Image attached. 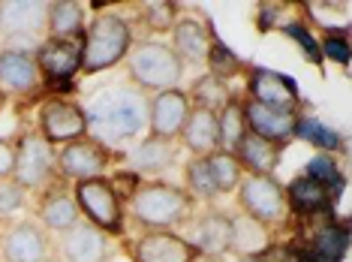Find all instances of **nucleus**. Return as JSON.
<instances>
[{"instance_id": "nucleus-1", "label": "nucleus", "mask_w": 352, "mask_h": 262, "mask_svg": "<svg viewBox=\"0 0 352 262\" xmlns=\"http://www.w3.org/2000/svg\"><path fill=\"white\" fill-rule=\"evenodd\" d=\"M85 118L109 139L124 142L148 127V100L139 87H106L91 100V112H85Z\"/></svg>"}, {"instance_id": "nucleus-2", "label": "nucleus", "mask_w": 352, "mask_h": 262, "mask_svg": "<svg viewBox=\"0 0 352 262\" xmlns=\"http://www.w3.org/2000/svg\"><path fill=\"white\" fill-rule=\"evenodd\" d=\"M133 217L145 223L151 232H169L172 226L184 223L193 208V196L184 187L166 184V181H148L139 184L130 196Z\"/></svg>"}, {"instance_id": "nucleus-3", "label": "nucleus", "mask_w": 352, "mask_h": 262, "mask_svg": "<svg viewBox=\"0 0 352 262\" xmlns=\"http://www.w3.org/2000/svg\"><path fill=\"white\" fill-rule=\"evenodd\" d=\"M133 49V30L115 12H100L82 34V69L87 76L121 63Z\"/></svg>"}, {"instance_id": "nucleus-4", "label": "nucleus", "mask_w": 352, "mask_h": 262, "mask_svg": "<svg viewBox=\"0 0 352 262\" xmlns=\"http://www.w3.org/2000/svg\"><path fill=\"white\" fill-rule=\"evenodd\" d=\"M126 69H130L133 85L139 91H151V94L172 91V87H178L184 76V63L172 52V45L154 43V39L133 45L130 54H126Z\"/></svg>"}, {"instance_id": "nucleus-5", "label": "nucleus", "mask_w": 352, "mask_h": 262, "mask_svg": "<svg viewBox=\"0 0 352 262\" xmlns=\"http://www.w3.org/2000/svg\"><path fill=\"white\" fill-rule=\"evenodd\" d=\"M73 196H76L78 214H82L87 223L102 229L106 235H121L124 232V202L106 178L76 181Z\"/></svg>"}, {"instance_id": "nucleus-6", "label": "nucleus", "mask_w": 352, "mask_h": 262, "mask_svg": "<svg viewBox=\"0 0 352 262\" xmlns=\"http://www.w3.org/2000/svg\"><path fill=\"white\" fill-rule=\"evenodd\" d=\"M238 205L244 217L256 220L259 226H277L289 211L286 190L271 175H244L238 184Z\"/></svg>"}, {"instance_id": "nucleus-7", "label": "nucleus", "mask_w": 352, "mask_h": 262, "mask_svg": "<svg viewBox=\"0 0 352 262\" xmlns=\"http://www.w3.org/2000/svg\"><path fill=\"white\" fill-rule=\"evenodd\" d=\"M85 133H87V118L78 102L63 97L43 102V109H39V136L49 145H69V142L82 139Z\"/></svg>"}, {"instance_id": "nucleus-8", "label": "nucleus", "mask_w": 352, "mask_h": 262, "mask_svg": "<svg viewBox=\"0 0 352 262\" xmlns=\"http://www.w3.org/2000/svg\"><path fill=\"white\" fill-rule=\"evenodd\" d=\"M54 166V151L39 133H28L21 136L19 148H15V166H12V181L19 187H43L52 175Z\"/></svg>"}, {"instance_id": "nucleus-9", "label": "nucleus", "mask_w": 352, "mask_h": 262, "mask_svg": "<svg viewBox=\"0 0 352 262\" xmlns=\"http://www.w3.org/2000/svg\"><path fill=\"white\" fill-rule=\"evenodd\" d=\"M111 163V151L102 145L100 139H76L69 145L60 148L58 154V166L67 178L73 181H87V178H102V172Z\"/></svg>"}, {"instance_id": "nucleus-10", "label": "nucleus", "mask_w": 352, "mask_h": 262, "mask_svg": "<svg viewBox=\"0 0 352 262\" xmlns=\"http://www.w3.org/2000/svg\"><path fill=\"white\" fill-rule=\"evenodd\" d=\"M36 69H43V76L52 85L73 82V76L82 69V36L69 39H45L34 54Z\"/></svg>"}, {"instance_id": "nucleus-11", "label": "nucleus", "mask_w": 352, "mask_h": 262, "mask_svg": "<svg viewBox=\"0 0 352 262\" xmlns=\"http://www.w3.org/2000/svg\"><path fill=\"white\" fill-rule=\"evenodd\" d=\"M247 91H250L253 102H262V106L271 109H286V112H295V106L301 100L298 85H295L292 76L274 73V69L265 67H253L247 73Z\"/></svg>"}, {"instance_id": "nucleus-12", "label": "nucleus", "mask_w": 352, "mask_h": 262, "mask_svg": "<svg viewBox=\"0 0 352 262\" xmlns=\"http://www.w3.org/2000/svg\"><path fill=\"white\" fill-rule=\"evenodd\" d=\"M60 253L67 262H109L115 256L111 235H106L87 220H78L76 226L60 232Z\"/></svg>"}, {"instance_id": "nucleus-13", "label": "nucleus", "mask_w": 352, "mask_h": 262, "mask_svg": "<svg viewBox=\"0 0 352 262\" xmlns=\"http://www.w3.org/2000/svg\"><path fill=\"white\" fill-rule=\"evenodd\" d=\"M244 109V121H247V130L253 136L265 139V142H274V145H289L295 139V130H298V112H286V109H271V106H262V102H247Z\"/></svg>"}, {"instance_id": "nucleus-14", "label": "nucleus", "mask_w": 352, "mask_h": 262, "mask_svg": "<svg viewBox=\"0 0 352 262\" xmlns=\"http://www.w3.org/2000/svg\"><path fill=\"white\" fill-rule=\"evenodd\" d=\"M190 115V97L181 91V87H172V91H160L148 100V127L151 136L157 139H172L181 133L184 121Z\"/></svg>"}, {"instance_id": "nucleus-15", "label": "nucleus", "mask_w": 352, "mask_h": 262, "mask_svg": "<svg viewBox=\"0 0 352 262\" xmlns=\"http://www.w3.org/2000/svg\"><path fill=\"white\" fill-rule=\"evenodd\" d=\"M3 262H52V241L36 223H15L0 238Z\"/></svg>"}, {"instance_id": "nucleus-16", "label": "nucleus", "mask_w": 352, "mask_h": 262, "mask_svg": "<svg viewBox=\"0 0 352 262\" xmlns=\"http://www.w3.org/2000/svg\"><path fill=\"white\" fill-rule=\"evenodd\" d=\"M133 262H196L199 250L175 232H148L133 244Z\"/></svg>"}, {"instance_id": "nucleus-17", "label": "nucleus", "mask_w": 352, "mask_h": 262, "mask_svg": "<svg viewBox=\"0 0 352 262\" xmlns=\"http://www.w3.org/2000/svg\"><path fill=\"white\" fill-rule=\"evenodd\" d=\"M181 142L187 145L193 154L208 157V154H217L220 151V124L214 112H205V109L190 106V115L181 127Z\"/></svg>"}, {"instance_id": "nucleus-18", "label": "nucleus", "mask_w": 352, "mask_h": 262, "mask_svg": "<svg viewBox=\"0 0 352 262\" xmlns=\"http://www.w3.org/2000/svg\"><path fill=\"white\" fill-rule=\"evenodd\" d=\"M190 244L199 253H208V256H223L232 248V217L223 211H205L202 217L196 220L193 238H187Z\"/></svg>"}, {"instance_id": "nucleus-19", "label": "nucleus", "mask_w": 352, "mask_h": 262, "mask_svg": "<svg viewBox=\"0 0 352 262\" xmlns=\"http://www.w3.org/2000/svg\"><path fill=\"white\" fill-rule=\"evenodd\" d=\"M208 43H211V28H205L199 19H178L172 28V52L181 63H205Z\"/></svg>"}, {"instance_id": "nucleus-20", "label": "nucleus", "mask_w": 352, "mask_h": 262, "mask_svg": "<svg viewBox=\"0 0 352 262\" xmlns=\"http://www.w3.org/2000/svg\"><path fill=\"white\" fill-rule=\"evenodd\" d=\"M338 193L340 190L325 187L322 181L310 178V175H298V178L286 187V202H289L295 211H301V214H319V211L334 208Z\"/></svg>"}, {"instance_id": "nucleus-21", "label": "nucleus", "mask_w": 352, "mask_h": 262, "mask_svg": "<svg viewBox=\"0 0 352 262\" xmlns=\"http://www.w3.org/2000/svg\"><path fill=\"white\" fill-rule=\"evenodd\" d=\"M0 85L15 94H30L39 85V69L34 54L21 49H6L0 52Z\"/></svg>"}, {"instance_id": "nucleus-22", "label": "nucleus", "mask_w": 352, "mask_h": 262, "mask_svg": "<svg viewBox=\"0 0 352 262\" xmlns=\"http://www.w3.org/2000/svg\"><path fill=\"white\" fill-rule=\"evenodd\" d=\"M232 157H235L238 166L247 169L250 175H271L280 163V145L253 136V133L247 130V136L238 142V148L232 151Z\"/></svg>"}, {"instance_id": "nucleus-23", "label": "nucleus", "mask_w": 352, "mask_h": 262, "mask_svg": "<svg viewBox=\"0 0 352 262\" xmlns=\"http://www.w3.org/2000/svg\"><path fill=\"white\" fill-rule=\"evenodd\" d=\"M49 39H69L85 34V6L76 0H54L45 12Z\"/></svg>"}, {"instance_id": "nucleus-24", "label": "nucleus", "mask_w": 352, "mask_h": 262, "mask_svg": "<svg viewBox=\"0 0 352 262\" xmlns=\"http://www.w3.org/2000/svg\"><path fill=\"white\" fill-rule=\"evenodd\" d=\"M178 160V148L172 139H157L148 136L139 148L133 151V169L135 172H148V175H160Z\"/></svg>"}, {"instance_id": "nucleus-25", "label": "nucleus", "mask_w": 352, "mask_h": 262, "mask_svg": "<svg viewBox=\"0 0 352 262\" xmlns=\"http://www.w3.org/2000/svg\"><path fill=\"white\" fill-rule=\"evenodd\" d=\"M349 248L346 226H325L314 235V241L301 250V262H343Z\"/></svg>"}, {"instance_id": "nucleus-26", "label": "nucleus", "mask_w": 352, "mask_h": 262, "mask_svg": "<svg viewBox=\"0 0 352 262\" xmlns=\"http://www.w3.org/2000/svg\"><path fill=\"white\" fill-rule=\"evenodd\" d=\"M39 217L43 223L52 229V232H67L69 226L78 223V205H76V196L67 193V190H52L49 196L39 205Z\"/></svg>"}, {"instance_id": "nucleus-27", "label": "nucleus", "mask_w": 352, "mask_h": 262, "mask_svg": "<svg viewBox=\"0 0 352 262\" xmlns=\"http://www.w3.org/2000/svg\"><path fill=\"white\" fill-rule=\"evenodd\" d=\"M187 97H190V106L205 109V112H214V115H220L223 109L235 100V97H232V91H229V85H226V78H220L214 73H208V76L199 78Z\"/></svg>"}, {"instance_id": "nucleus-28", "label": "nucleus", "mask_w": 352, "mask_h": 262, "mask_svg": "<svg viewBox=\"0 0 352 262\" xmlns=\"http://www.w3.org/2000/svg\"><path fill=\"white\" fill-rule=\"evenodd\" d=\"M49 6L43 3H0V28L19 30V34H36L43 30Z\"/></svg>"}, {"instance_id": "nucleus-29", "label": "nucleus", "mask_w": 352, "mask_h": 262, "mask_svg": "<svg viewBox=\"0 0 352 262\" xmlns=\"http://www.w3.org/2000/svg\"><path fill=\"white\" fill-rule=\"evenodd\" d=\"M265 226H259L250 217H232V248L229 253H238V256H259L265 250Z\"/></svg>"}, {"instance_id": "nucleus-30", "label": "nucleus", "mask_w": 352, "mask_h": 262, "mask_svg": "<svg viewBox=\"0 0 352 262\" xmlns=\"http://www.w3.org/2000/svg\"><path fill=\"white\" fill-rule=\"evenodd\" d=\"M217 124H220V151H232L238 148V142L247 136V121H244V109L238 100H232L226 109L217 115Z\"/></svg>"}, {"instance_id": "nucleus-31", "label": "nucleus", "mask_w": 352, "mask_h": 262, "mask_svg": "<svg viewBox=\"0 0 352 262\" xmlns=\"http://www.w3.org/2000/svg\"><path fill=\"white\" fill-rule=\"evenodd\" d=\"M205 160H208V166H211L217 193H235L238 184H241V178H244V169L238 166L235 157L226 154V151H217V154H208Z\"/></svg>"}, {"instance_id": "nucleus-32", "label": "nucleus", "mask_w": 352, "mask_h": 262, "mask_svg": "<svg viewBox=\"0 0 352 262\" xmlns=\"http://www.w3.org/2000/svg\"><path fill=\"white\" fill-rule=\"evenodd\" d=\"M295 139L310 142V145H316L322 154H334V151L340 148V136L331 130V127H325L322 121H316V118H298Z\"/></svg>"}, {"instance_id": "nucleus-33", "label": "nucleus", "mask_w": 352, "mask_h": 262, "mask_svg": "<svg viewBox=\"0 0 352 262\" xmlns=\"http://www.w3.org/2000/svg\"><path fill=\"white\" fill-rule=\"evenodd\" d=\"M187 187L193 190L196 196H202V199H214L217 193V184H214V175H211V166H208L205 157H196L193 163L187 166Z\"/></svg>"}, {"instance_id": "nucleus-34", "label": "nucleus", "mask_w": 352, "mask_h": 262, "mask_svg": "<svg viewBox=\"0 0 352 262\" xmlns=\"http://www.w3.org/2000/svg\"><path fill=\"white\" fill-rule=\"evenodd\" d=\"M304 175H310V178L322 181L325 187L343 190V175H340V169H338V163H334L331 154H316V157H310L307 166H304Z\"/></svg>"}, {"instance_id": "nucleus-35", "label": "nucleus", "mask_w": 352, "mask_h": 262, "mask_svg": "<svg viewBox=\"0 0 352 262\" xmlns=\"http://www.w3.org/2000/svg\"><path fill=\"white\" fill-rule=\"evenodd\" d=\"M205 63L211 67V73H214V76H220V78H226L229 73H235V69L241 67L235 54H232L226 45H223L220 39L214 36V30H211V43H208V58H205Z\"/></svg>"}, {"instance_id": "nucleus-36", "label": "nucleus", "mask_w": 352, "mask_h": 262, "mask_svg": "<svg viewBox=\"0 0 352 262\" xmlns=\"http://www.w3.org/2000/svg\"><path fill=\"white\" fill-rule=\"evenodd\" d=\"M178 19H181V3H172V0L145 6V21L151 30H169V28H175Z\"/></svg>"}, {"instance_id": "nucleus-37", "label": "nucleus", "mask_w": 352, "mask_h": 262, "mask_svg": "<svg viewBox=\"0 0 352 262\" xmlns=\"http://www.w3.org/2000/svg\"><path fill=\"white\" fill-rule=\"evenodd\" d=\"M319 52H322L328 61L346 67V63H349V36H346V28H340V30L328 28L325 30V39H322V49H319Z\"/></svg>"}, {"instance_id": "nucleus-38", "label": "nucleus", "mask_w": 352, "mask_h": 262, "mask_svg": "<svg viewBox=\"0 0 352 262\" xmlns=\"http://www.w3.org/2000/svg\"><path fill=\"white\" fill-rule=\"evenodd\" d=\"M283 30H286V34H289V36L295 39V43L301 45V52L307 54L310 61H314V63H322V52H319V43L314 39V34H310V30L301 25V21H292V25H286Z\"/></svg>"}, {"instance_id": "nucleus-39", "label": "nucleus", "mask_w": 352, "mask_h": 262, "mask_svg": "<svg viewBox=\"0 0 352 262\" xmlns=\"http://www.w3.org/2000/svg\"><path fill=\"white\" fill-rule=\"evenodd\" d=\"M25 205V187H19L15 181H3L0 184V214H12Z\"/></svg>"}, {"instance_id": "nucleus-40", "label": "nucleus", "mask_w": 352, "mask_h": 262, "mask_svg": "<svg viewBox=\"0 0 352 262\" xmlns=\"http://www.w3.org/2000/svg\"><path fill=\"white\" fill-rule=\"evenodd\" d=\"M12 166H15V148L0 139V178H12Z\"/></svg>"}, {"instance_id": "nucleus-41", "label": "nucleus", "mask_w": 352, "mask_h": 262, "mask_svg": "<svg viewBox=\"0 0 352 262\" xmlns=\"http://www.w3.org/2000/svg\"><path fill=\"white\" fill-rule=\"evenodd\" d=\"M235 262H268V259H259V256H238Z\"/></svg>"}, {"instance_id": "nucleus-42", "label": "nucleus", "mask_w": 352, "mask_h": 262, "mask_svg": "<svg viewBox=\"0 0 352 262\" xmlns=\"http://www.w3.org/2000/svg\"><path fill=\"white\" fill-rule=\"evenodd\" d=\"M109 262H133V259H130V256H111Z\"/></svg>"}, {"instance_id": "nucleus-43", "label": "nucleus", "mask_w": 352, "mask_h": 262, "mask_svg": "<svg viewBox=\"0 0 352 262\" xmlns=\"http://www.w3.org/2000/svg\"><path fill=\"white\" fill-rule=\"evenodd\" d=\"M3 102H6V97H3V94H0V109H3Z\"/></svg>"}]
</instances>
